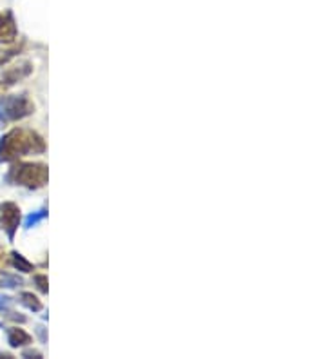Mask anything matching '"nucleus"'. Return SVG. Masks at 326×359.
<instances>
[{"label": "nucleus", "instance_id": "obj_1", "mask_svg": "<svg viewBox=\"0 0 326 359\" xmlns=\"http://www.w3.org/2000/svg\"><path fill=\"white\" fill-rule=\"evenodd\" d=\"M46 153V142L40 134L29 129H11L0 140V162H11L27 154Z\"/></svg>", "mask_w": 326, "mask_h": 359}, {"label": "nucleus", "instance_id": "obj_6", "mask_svg": "<svg viewBox=\"0 0 326 359\" xmlns=\"http://www.w3.org/2000/svg\"><path fill=\"white\" fill-rule=\"evenodd\" d=\"M16 35H18V29H16L15 18L11 15V11L0 13V44L15 42Z\"/></svg>", "mask_w": 326, "mask_h": 359}, {"label": "nucleus", "instance_id": "obj_10", "mask_svg": "<svg viewBox=\"0 0 326 359\" xmlns=\"http://www.w3.org/2000/svg\"><path fill=\"white\" fill-rule=\"evenodd\" d=\"M46 218H48V211H46V209H40V211L31 212V214H29V216L26 218V223H24V227H26V229L37 227L38 223L44 222Z\"/></svg>", "mask_w": 326, "mask_h": 359}, {"label": "nucleus", "instance_id": "obj_13", "mask_svg": "<svg viewBox=\"0 0 326 359\" xmlns=\"http://www.w3.org/2000/svg\"><path fill=\"white\" fill-rule=\"evenodd\" d=\"M37 336L38 339H40V343H46V341H48V334H46V328H44L42 325L37 327Z\"/></svg>", "mask_w": 326, "mask_h": 359}, {"label": "nucleus", "instance_id": "obj_14", "mask_svg": "<svg viewBox=\"0 0 326 359\" xmlns=\"http://www.w3.org/2000/svg\"><path fill=\"white\" fill-rule=\"evenodd\" d=\"M18 285V280L16 278H7L5 281H2V287H7V289H13V287Z\"/></svg>", "mask_w": 326, "mask_h": 359}, {"label": "nucleus", "instance_id": "obj_2", "mask_svg": "<svg viewBox=\"0 0 326 359\" xmlns=\"http://www.w3.org/2000/svg\"><path fill=\"white\" fill-rule=\"evenodd\" d=\"M7 178L27 189H40L48 183L49 171L44 164H18L11 167Z\"/></svg>", "mask_w": 326, "mask_h": 359}, {"label": "nucleus", "instance_id": "obj_3", "mask_svg": "<svg viewBox=\"0 0 326 359\" xmlns=\"http://www.w3.org/2000/svg\"><path fill=\"white\" fill-rule=\"evenodd\" d=\"M35 113V104L27 95H9L0 98V125L22 120Z\"/></svg>", "mask_w": 326, "mask_h": 359}, {"label": "nucleus", "instance_id": "obj_12", "mask_svg": "<svg viewBox=\"0 0 326 359\" xmlns=\"http://www.w3.org/2000/svg\"><path fill=\"white\" fill-rule=\"evenodd\" d=\"M33 281L37 283V287L40 289V292H44V294H48L49 291V285H48V276L46 274H37L35 278H33Z\"/></svg>", "mask_w": 326, "mask_h": 359}, {"label": "nucleus", "instance_id": "obj_16", "mask_svg": "<svg viewBox=\"0 0 326 359\" xmlns=\"http://www.w3.org/2000/svg\"><path fill=\"white\" fill-rule=\"evenodd\" d=\"M9 299H11V298H2V296H0V308H5V306L9 305Z\"/></svg>", "mask_w": 326, "mask_h": 359}, {"label": "nucleus", "instance_id": "obj_5", "mask_svg": "<svg viewBox=\"0 0 326 359\" xmlns=\"http://www.w3.org/2000/svg\"><path fill=\"white\" fill-rule=\"evenodd\" d=\"M33 73V63L31 62H20L16 65H11L4 71L2 78H0V89H7L11 85H15L18 80L26 78Z\"/></svg>", "mask_w": 326, "mask_h": 359}, {"label": "nucleus", "instance_id": "obj_15", "mask_svg": "<svg viewBox=\"0 0 326 359\" xmlns=\"http://www.w3.org/2000/svg\"><path fill=\"white\" fill-rule=\"evenodd\" d=\"M42 358V354L40 352H37V350H27V352H24V358Z\"/></svg>", "mask_w": 326, "mask_h": 359}, {"label": "nucleus", "instance_id": "obj_8", "mask_svg": "<svg viewBox=\"0 0 326 359\" xmlns=\"http://www.w3.org/2000/svg\"><path fill=\"white\" fill-rule=\"evenodd\" d=\"M18 299H20V303L26 308H29V310L33 312H40L42 310V301L38 299L33 292H22L20 296H18Z\"/></svg>", "mask_w": 326, "mask_h": 359}, {"label": "nucleus", "instance_id": "obj_7", "mask_svg": "<svg viewBox=\"0 0 326 359\" xmlns=\"http://www.w3.org/2000/svg\"><path fill=\"white\" fill-rule=\"evenodd\" d=\"M31 341H33V338L24 330V328L11 327L9 330H7V343H9V347H13V349L26 347V345H29Z\"/></svg>", "mask_w": 326, "mask_h": 359}, {"label": "nucleus", "instance_id": "obj_11", "mask_svg": "<svg viewBox=\"0 0 326 359\" xmlns=\"http://www.w3.org/2000/svg\"><path fill=\"white\" fill-rule=\"evenodd\" d=\"M22 51V46H13V48H4L0 49V65H4V63H9L11 60L18 57Z\"/></svg>", "mask_w": 326, "mask_h": 359}, {"label": "nucleus", "instance_id": "obj_4", "mask_svg": "<svg viewBox=\"0 0 326 359\" xmlns=\"http://www.w3.org/2000/svg\"><path fill=\"white\" fill-rule=\"evenodd\" d=\"M20 222H22V214L16 203H13V201L0 203V229L7 234V239H9V241L15 239V234L16 231H18Z\"/></svg>", "mask_w": 326, "mask_h": 359}, {"label": "nucleus", "instance_id": "obj_17", "mask_svg": "<svg viewBox=\"0 0 326 359\" xmlns=\"http://www.w3.org/2000/svg\"><path fill=\"white\" fill-rule=\"evenodd\" d=\"M2 267H5V254L4 250L0 248V270H2Z\"/></svg>", "mask_w": 326, "mask_h": 359}, {"label": "nucleus", "instance_id": "obj_9", "mask_svg": "<svg viewBox=\"0 0 326 359\" xmlns=\"http://www.w3.org/2000/svg\"><path fill=\"white\" fill-rule=\"evenodd\" d=\"M11 263H13L15 269L20 270V272H33V270H35V265H33L31 261H27V259L18 252L11 254Z\"/></svg>", "mask_w": 326, "mask_h": 359}]
</instances>
